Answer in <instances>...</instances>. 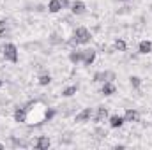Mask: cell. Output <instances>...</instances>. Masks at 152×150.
Returning a JSON list of instances; mask_svg holds the SVG:
<instances>
[{"mask_svg": "<svg viewBox=\"0 0 152 150\" xmlns=\"http://www.w3.org/2000/svg\"><path fill=\"white\" fill-rule=\"evenodd\" d=\"M50 145H51V141H50L48 136H39L36 140V149H39V150H48Z\"/></svg>", "mask_w": 152, "mask_h": 150, "instance_id": "obj_6", "label": "cell"}, {"mask_svg": "<svg viewBox=\"0 0 152 150\" xmlns=\"http://www.w3.org/2000/svg\"><path fill=\"white\" fill-rule=\"evenodd\" d=\"M90 117H92V110H90V108H85L83 111H80L78 115H76L75 120L78 122V124H83V122H88Z\"/></svg>", "mask_w": 152, "mask_h": 150, "instance_id": "obj_5", "label": "cell"}, {"mask_svg": "<svg viewBox=\"0 0 152 150\" xmlns=\"http://www.w3.org/2000/svg\"><path fill=\"white\" fill-rule=\"evenodd\" d=\"M50 81H51V76L50 74H41L39 76V85L46 87V85H50Z\"/></svg>", "mask_w": 152, "mask_h": 150, "instance_id": "obj_17", "label": "cell"}, {"mask_svg": "<svg viewBox=\"0 0 152 150\" xmlns=\"http://www.w3.org/2000/svg\"><path fill=\"white\" fill-rule=\"evenodd\" d=\"M2 149H4V145H2V143H0V150H2Z\"/></svg>", "mask_w": 152, "mask_h": 150, "instance_id": "obj_24", "label": "cell"}, {"mask_svg": "<svg viewBox=\"0 0 152 150\" xmlns=\"http://www.w3.org/2000/svg\"><path fill=\"white\" fill-rule=\"evenodd\" d=\"M94 60H96V51L94 50H83L81 51V62L85 66H90Z\"/></svg>", "mask_w": 152, "mask_h": 150, "instance_id": "obj_3", "label": "cell"}, {"mask_svg": "<svg viewBox=\"0 0 152 150\" xmlns=\"http://www.w3.org/2000/svg\"><path fill=\"white\" fill-rule=\"evenodd\" d=\"M138 51H140L142 55L151 53V51H152V42H151V41H142V42L138 44Z\"/></svg>", "mask_w": 152, "mask_h": 150, "instance_id": "obj_11", "label": "cell"}, {"mask_svg": "<svg viewBox=\"0 0 152 150\" xmlns=\"http://www.w3.org/2000/svg\"><path fill=\"white\" fill-rule=\"evenodd\" d=\"M90 39H92V36H90V32H88L85 27L76 28V32H75L76 44H87V42H90Z\"/></svg>", "mask_w": 152, "mask_h": 150, "instance_id": "obj_2", "label": "cell"}, {"mask_svg": "<svg viewBox=\"0 0 152 150\" xmlns=\"http://www.w3.org/2000/svg\"><path fill=\"white\" fill-rule=\"evenodd\" d=\"M113 79H115L113 71H104V81H112V83H113Z\"/></svg>", "mask_w": 152, "mask_h": 150, "instance_id": "obj_19", "label": "cell"}, {"mask_svg": "<svg viewBox=\"0 0 152 150\" xmlns=\"http://www.w3.org/2000/svg\"><path fill=\"white\" fill-rule=\"evenodd\" d=\"M113 48L117 51H126V48H127V44H126V41H122V39H117L113 44Z\"/></svg>", "mask_w": 152, "mask_h": 150, "instance_id": "obj_15", "label": "cell"}, {"mask_svg": "<svg viewBox=\"0 0 152 150\" xmlns=\"http://www.w3.org/2000/svg\"><path fill=\"white\" fill-rule=\"evenodd\" d=\"M69 7H71V12H73V14H76V16H80V14H83V12L87 11V5H85L81 0H75Z\"/></svg>", "mask_w": 152, "mask_h": 150, "instance_id": "obj_4", "label": "cell"}, {"mask_svg": "<svg viewBox=\"0 0 152 150\" xmlns=\"http://www.w3.org/2000/svg\"><path fill=\"white\" fill-rule=\"evenodd\" d=\"M69 60H71L73 64H80V62H81V51H71Z\"/></svg>", "mask_w": 152, "mask_h": 150, "instance_id": "obj_14", "label": "cell"}, {"mask_svg": "<svg viewBox=\"0 0 152 150\" xmlns=\"http://www.w3.org/2000/svg\"><path fill=\"white\" fill-rule=\"evenodd\" d=\"M124 122H126V120H124V117H120V115H112V117H110V125H112L113 129L122 127Z\"/></svg>", "mask_w": 152, "mask_h": 150, "instance_id": "obj_9", "label": "cell"}, {"mask_svg": "<svg viewBox=\"0 0 152 150\" xmlns=\"http://www.w3.org/2000/svg\"><path fill=\"white\" fill-rule=\"evenodd\" d=\"M5 30H7V21L0 20V32H5Z\"/></svg>", "mask_w": 152, "mask_h": 150, "instance_id": "obj_21", "label": "cell"}, {"mask_svg": "<svg viewBox=\"0 0 152 150\" xmlns=\"http://www.w3.org/2000/svg\"><path fill=\"white\" fill-rule=\"evenodd\" d=\"M101 94H104V95H113L115 94V85L112 81H104V83H103V88H101Z\"/></svg>", "mask_w": 152, "mask_h": 150, "instance_id": "obj_10", "label": "cell"}, {"mask_svg": "<svg viewBox=\"0 0 152 150\" xmlns=\"http://www.w3.org/2000/svg\"><path fill=\"white\" fill-rule=\"evenodd\" d=\"M124 120L126 122H138L140 120V113L136 111V110H127V111L124 113Z\"/></svg>", "mask_w": 152, "mask_h": 150, "instance_id": "obj_8", "label": "cell"}, {"mask_svg": "<svg viewBox=\"0 0 152 150\" xmlns=\"http://www.w3.org/2000/svg\"><path fill=\"white\" fill-rule=\"evenodd\" d=\"M2 85H4V81H2V79H0V87H2Z\"/></svg>", "mask_w": 152, "mask_h": 150, "instance_id": "obj_23", "label": "cell"}, {"mask_svg": "<svg viewBox=\"0 0 152 150\" xmlns=\"http://www.w3.org/2000/svg\"><path fill=\"white\" fill-rule=\"evenodd\" d=\"M60 9H62L60 0H51V2L48 4V11H50V12H58Z\"/></svg>", "mask_w": 152, "mask_h": 150, "instance_id": "obj_13", "label": "cell"}, {"mask_svg": "<svg viewBox=\"0 0 152 150\" xmlns=\"http://www.w3.org/2000/svg\"><path fill=\"white\" fill-rule=\"evenodd\" d=\"M60 4H62V9H64V7H69V5H71V2H69V0H60Z\"/></svg>", "mask_w": 152, "mask_h": 150, "instance_id": "obj_22", "label": "cell"}, {"mask_svg": "<svg viewBox=\"0 0 152 150\" xmlns=\"http://www.w3.org/2000/svg\"><path fill=\"white\" fill-rule=\"evenodd\" d=\"M2 53H4L5 60H9V62H18V48H16L12 42H7V44H4V48H2Z\"/></svg>", "mask_w": 152, "mask_h": 150, "instance_id": "obj_1", "label": "cell"}, {"mask_svg": "<svg viewBox=\"0 0 152 150\" xmlns=\"http://www.w3.org/2000/svg\"><path fill=\"white\" fill-rule=\"evenodd\" d=\"M76 92H78V87H75V85H73V87H67V88L62 92V95H64V97H73Z\"/></svg>", "mask_w": 152, "mask_h": 150, "instance_id": "obj_16", "label": "cell"}, {"mask_svg": "<svg viewBox=\"0 0 152 150\" xmlns=\"http://www.w3.org/2000/svg\"><path fill=\"white\" fill-rule=\"evenodd\" d=\"M129 83H131L133 88H138V87L142 85V78H138V76H131V78H129Z\"/></svg>", "mask_w": 152, "mask_h": 150, "instance_id": "obj_18", "label": "cell"}, {"mask_svg": "<svg viewBox=\"0 0 152 150\" xmlns=\"http://www.w3.org/2000/svg\"><path fill=\"white\" fill-rule=\"evenodd\" d=\"M14 120L18 124H25L27 122V108H18L14 111Z\"/></svg>", "mask_w": 152, "mask_h": 150, "instance_id": "obj_7", "label": "cell"}, {"mask_svg": "<svg viewBox=\"0 0 152 150\" xmlns=\"http://www.w3.org/2000/svg\"><path fill=\"white\" fill-rule=\"evenodd\" d=\"M120 2H127V0H120Z\"/></svg>", "mask_w": 152, "mask_h": 150, "instance_id": "obj_25", "label": "cell"}, {"mask_svg": "<svg viewBox=\"0 0 152 150\" xmlns=\"http://www.w3.org/2000/svg\"><path fill=\"white\" fill-rule=\"evenodd\" d=\"M94 81H103V83H104V71L96 73V74H94Z\"/></svg>", "mask_w": 152, "mask_h": 150, "instance_id": "obj_20", "label": "cell"}, {"mask_svg": "<svg viewBox=\"0 0 152 150\" xmlns=\"http://www.w3.org/2000/svg\"><path fill=\"white\" fill-rule=\"evenodd\" d=\"M108 117V110L104 108V106H101V108H97V113H96V117H94V120L97 122V124H101L104 118Z\"/></svg>", "mask_w": 152, "mask_h": 150, "instance_id": "obj_12", "label": "cell"}]
</instances>
